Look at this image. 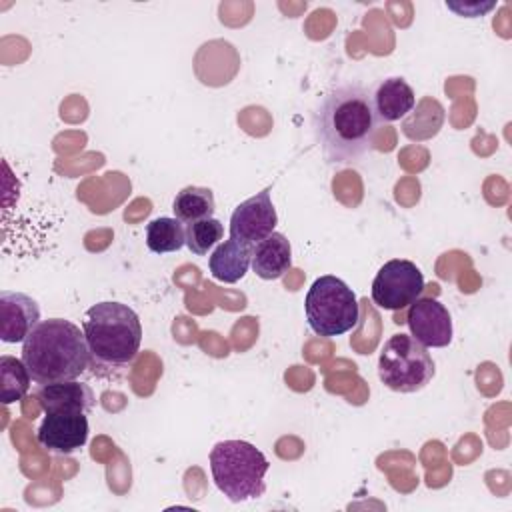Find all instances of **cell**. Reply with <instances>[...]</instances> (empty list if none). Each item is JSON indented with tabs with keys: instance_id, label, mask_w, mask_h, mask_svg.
<instances>
[{
	"instance_id": "6da1fadb",
	"label": "cell",
	"mask_w": 512,
	"mask_h": 512,
	"mask_svg": "<svg viewBox=\"0 0 512 512\" xmlns=\"http://www.w3.org/2000/svg\"><path fill=\"white\" fill-rule=\"evenodd\" d=\"M380 124L372 92L360 84L332 88L322 96L312 116L316 142L332 164L360 162L374 148Z\"/></svg>"
},
{
	"instance_id": "7a4b0ae2",
	"label": "cell",
	"mask_w": 512,
	"mask_h": 512,
	"mask_svg": "<svg viewBox=\"0 0 512 512\" xmlns=\"http://www.w3.org/2000/svg\"><path fill=\"white\" fill-rule=\"evenodd\" d=\"M22 360L40 386L76 380L90 366L84 330L64 318L40 320L22 342Z\"/></svg>"
},
{
	"instance_id": "3957f363",
	"label": "cell",
	"mask_w": 512,
	"mask_h": 512,
	"mask_svg": "<svg viewBox=\"0 0 512 512\" xmlns=\"http://www.w3.org/2000/svg\"><path fill=\"white\" fill-rule=\"evenodd\" d=\"M82 330L96 376L104 378L126 370L140 350L142 324L128 304L108 300L90 306Z\"/></svg>"
},
{
	"instance_id": "277c9868",
	"label": "cell",
	"mask_w": 512,
	"mask_h": 512,
	"mask_svg": "<svg viewBox=\"0 0 512 512\" xmlns=\"http://www.w3.org/2000/svg\"><path fill=\"white\" fill-rule=\"evenodd\" d=\"M268 458L246 440H222L210 450V472L216 488L230 502L256 500L266 492Z\"/></svg>"
},
{
	"instance_id": "5b68a950",
	"label": "cell",
	"mask_w": 512,
	"mask_h": 512,
	"mask_svg": "<svg viewBox=\"0 0 512 512\" xmlns=\"http://www.w3.org/2000/svg\"><path fill=\"white\" fill-rule=\"evenodd\" d=\"M304 310L310 328L324 338L346 334L360 320V304L354 290L332 274L312 282L304 298Z\"/></svg>"
},
{
	"instance_id": "8992f818",
	"label": "cell",
	"mask_w": 512,
	"mask_h": 512,
	"mask_svg": "<svg viewBox=\"0 0 512 512\" xmlns=\"http://www.w3.org/2000/svg\"><path fill=\"white\" fill-rule=\"evenodd\" d=\"M434 360L426 346L408 334L390 336L378 358V378L394 392L410 394L422 390L434 376Z\"/></svg>"
},
{
	"instance_id": "52a82bcc",
	"label": "cell",
	"mask_w": 512,
	"mask_h": 512,
	"mask_svg": "<svg viewBox=\"0 0 512 512\" xmlns=\"http://www.w3.org/2000/svg\"><path fill=\"white\" fill-rule=\"evenodd\" d=\"M424 292L420 268L404 258L388 260L372 280V300L384 310H402Z\"/></svg>"
},
{
	"instance_id": "ba28073f",
	"label": "cell",
	"mask_w": 512,
	"mask_h": 512,
	"mask_svg": "<svg viewBox=\"0 0 512 512\" xmlns=\"http://www.w3.org/2000/svg\"><path fill=\"white\" fill-rule=\"evenodd\" d=\"M270 190L272 186H266L234 208L230 216V238L252 248L274 232L278 214L272 204Z\"/></svg>"
},
{
	"instance_id": "9c48e42d",
	"label": "cell",
	"mask_w": 512,
	"mask_h": 512,
	"mask_svg": "<svg viewBox=\"0 0 512 512\" xmlns=\"http://www.w3.org/2000/svg\"><path fill=\"white\" fill-rule=\"evenodd\" d=\"M88 432L90 426L86 412H54L44 416L36 438L48 452L68 456L86 444Z\"/></svg>"
},
{
	"instance_id": "30bf717a",
	"label": "cell",
	"mask_w": 512,
	"mask_h": 512,
	"mask_svg": "<svg viewBox=\"0 0 512 512\" xmlns=\"http://www.w3.org/2000/svg\"><path fill=\"white\" fill-rule=\"evenodd\" d=\"M406 324L410 336L426 348H444L452 342V318L436 298H418L410 304Z\"/></svg>"
},
{
	"instance_id": "8fae6325",
	"label": "cell",
	"mask_w": 512,
	"mask_h": 512,
	"mask_svg": "<svg viewBox=\"0 0 512 512\" xmlns=\"http://www.w3.org/2000/svg\"><path fill=\"white\" fill-rule=\"evenodd\" d=\"M40 322L38 302L24 292H0V338L6 344L24 342Z\"/></svg>"
},
{
	"instance_id": "7c38bea8",
	"label": "cell",
	"mask_w": 512,
	"mask_h": 512,
	"mask_svg": "<svg viewBox=\"0 0 512 512\" xmlns=\"http://www.w3.org/2000/svg\"><path fill=\"white\" fill-rule=\"evenodd\" d=\"M44 414L54 412H88L94 408V392L88 384L76 380L44 384L36 392Z\"/></svg>"
},
{
	"instance_id": "4fadbf2b",
	"label": "cell",
	"mask_w": 512,
	"mask_h": 512,
	"mask_svg": "<svg viewBox=\"0 0 512 512\" xmlns=\"http://www.w3.org/2000/svg\"><path fill=\"white\" fill-rule=\"evenodd\" d=\"M372 104L378 120L396 122L404 118L416 106V94L410 84L400 76L384 78L372 92Z\"/></svg>"
},
{
	"instance_id": "5bb4252c",
	"label": "cell",
	"mask_w": 512,
	"mask_h": 512,
	"mask_svg": "<svg viewBox=\"0 0 512 512\" xmlns=\"http://www.w3.org/2000/svg\"><path fill=\"white\" fill-rule=\"evenodd\" d=\"M252 270L262 280H278L292 266V248L282 232H272L268 238L252 246Z\"/></svg>"
},
{
	"instance_id": "9a60e30c",
	"label": "cell",
	"mask_w": 512,
	"mask_h": 512,
	"mask_svg": "<svg viewBox=\"0 0 512 512\" xmlns=\"http://www.w3.org/2000/svg\"><path fill=\"white\" fill-rule=\"evenodd\" d=\"M250 264H252V248L234 238L220 242L208 258L210 274L218 282H226V284H234L242 280Z\"/></svg>"
},
{
	"instance_id": "2e32d148",
	"label": "cell",
	"mask_w": 512,
	"mask_h": 512,
	"mask_svg": "<svg viewBox=\"0 0 512 512\" xmlns=\"http://www.w3.org/2000/svg\"><path fill=\"white\" fill-rule=\"evenodd\" d=\"M172 210L174 218H178L182 224H192L204 218H214L216 200L210 188L186 186L176 194Z\"/></svg>"
},
{
	"instance_id": "e0dca14e",
	"label": "cell",
	"mask_w": 512,
	"mask_h": 512,
	"mask_svg": "<svg viewBox=\"0 0 512 512\" xmlns=\"http://www.w3.org/2000/svg\"><path fill=\"white\" fill-rule=\"evenodd\" d=\"M186 244V228L178 218L160 216L146 226V246L154 254L178 252Z\"/></svg>"
},
{
	"instance_id": "ac0fdd59",
	"label": "cell",
	"mask_w": 512,
	"mask_h": 512,
	"mask_svg": "<svg viewBox=\"0 0 512 512\" xmlns=\"http://www.w3.org/2000/svg\"><path fill=\"white\" fill-rule=\"evenodd\" d=\"M32 376L24 364L22 358L14 356H0V396L4 404H12L16 400H22L30 390Z\"/></svg>"
},
{
	"instance_id": "d6986e66",
	"label": "cell",
	"mask_w": 512,
	"mask_h": 512,
	"mask_svg": "<svg viewBox=\"0 0 512 512\" xmlns=\"http://www.w3.org/2000/svg\"><path fill=\"white\" fill-rule=\"evenodd\" d=\"M224 238V224L216 218H204L186 226V246L196 256H206Z\"/></svg>"
},
{
	"instance_id": "ffe728a7",
	"label": "cell",
	"mask_w": 512,
	"mask_h": 512,
	"mask_svg": "<svg viewBox=\"0 0 512 512\" xmlns=\"http://www.w3.org/2000/svg\"><path fill=\"white\" fill-rule=\"evenodd\" d=\"M494 6H496V2H446V8L454 10L460 16H466V18L482 16L488 10H492Z\"/></svg>"
}]
</instances>
